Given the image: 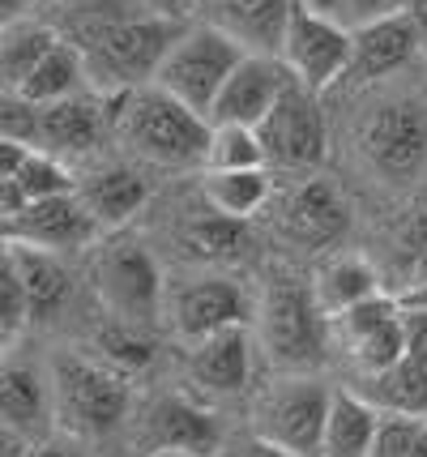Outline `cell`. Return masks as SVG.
<instances>
[{"mask_svg":"<svg viewBox=\"0 0 427 457\" xmlns=\"http://www.w3.org/2000/svg\"><path fill=\"white\" fill-rule=\"evenodd\" d=\"M52 30L82 52L86 81H94L103 95H116L154 81L171 43L188 26L145 0H64Z\"/></svg>","mask_w":427,"mask_h":457,"instance_id":"6da1fadb","label":"cell"},{"mask_svg":"<svg viewBox=\"0 0 427 457\" xmlns=\"http://www.w3.org/2000/svg\"><path fill=\"white\" fill-rule=\"evenodd\" d=\"M107 116H111V129L150 162L193 167L205 159L209 120L197 116L193 107H184L180 99H171L154 81L107 95Z\"/></svg>","mask_w":427,"mask_h":457,"instance_id":"7a4b0ae2","label":"cell"},{"mask_svg":"<svg viewBox=\"0 0 427 457\" xmlns=\"http://www.w3.org/2000/svg\"><path fill=\"white\" fill-rule=\"evenodd\" d=\"M52 411L64 423V432L99 440L116 432L128 415V377L99 355L90 359L64 351L52 359Z\"/></svg>","mask_w":427,"mask_h":457,"instance_id":"3957f363","label":"cell"},{"mask_svg":"<svg viewBox=\"0 0 427 457\" xmlns=\"http://www.w3.org/2000/svg\"><path fill=\"white\" fill-rule=\"evenodd\" d=\"M240 60H244V47L226 30H218V26H188L163 56L159 73H154V86H163L171 99L193 107L197 116H209L223 81L231 78V69Z\"/></svg>","mask_w":427,"mask_h":457,"instance_id":"277c9868","label":"cell"},{"mask_svg":"<svg viewBox=\"0 0 427 457\" xmlns=\"http://www.w3.org/2000/svg\"><path fill=\"white\" fill-rule=\"evenodd\" d=\"M261 334L265 351L278 368L304 372L316 368L325 355L329 317L312 295V282L300 278H274L261 299Z\"/></svg>","mask_w":427,"mask_h":457,"instance_id":"5b68a950","label":"cell"},{"mask_svg":"<svg viewBox=\"0 0 427 457\" xmlns=\"http://www.w3.org/2000/svg\"><path fill=\"white\" fill-rule=\"evenodd\" d=\"M94 287L99 299L107 303V312L124 325L145 329L159 317V299H163V274L154 257L145 253L137 239H111L103 244V253L94 257Z\"/></svg>","mask_w":427,"mask_h":457,"instance_id":"8992f818","label":"cell"},{"mask_svg":"<svg viewBox=\"0 0 427 457\" xmlns=\"http://www.w3.org/2000/svg\"><path fill=\"white\" fill-rule=\"evenodd\" d=\"M283 64L291 78L308 86V90H325L333 81H342L346 64H350V26L338 18H321L308 4H291L283 35Z\"/></svg>","mask_w":427,"mask_h":457,"instance_id":"52a82bcc","label":"cell"},{"mask_svg":"<svg viewBox=\"0 0 427 457\" xmlns=\"http://www.w3.org/2000/svg\"><path fill=\"white\" fill-rule=\"evenodd\" d=\"M329 385L312 377L278 380L257 406V432L291 453L321 457V432H325Z\"/></svg>","mask_w":427,"mask_h":457,"instance_id":"ba28073f","label":"cell"},{"mask_svg":"<svg viewBox=\"0 0 427 457\" xmlns=\"http://www.w3.org/2000/svg\"><path fill=\"white\" fill-rule=\"evenodd\" d=\"M257 141H261L265 162L316 167L325 159V116H321L316 90L291 81L278 95V103L269 107V116L257 124Z\"/></svg>","mask_w":427,"mask_h":457,"instance_id":"9c48e42d","label":"cell"},{"mask_svg":"<svg viewBox=\"0 0 427 457\" xmlns=\"http://www.w3.org/2000/svg\"><path fill=\"white\" fill-rule=\"evenodd\" d=\"M364 159L385 179H410L427 167V116L419 103H381L359 129Z\"/></svg>","mask_w":427,"mask_h":457,"instance_id":"30bf717a","label":"cell"},{"mask_svg":"<svg viewBox=\"0 0 427 457\" xmlns=\"http://www.w3.org/2000/svg\"><path fill=\"white\" fill-rule=\"evenodd\" d=\"M223 449V423L201 402L167 394L142 419V453H188L214 457Z\"/></svg>","mask_w":427,"mask_h":457,"instance_id":"8fae6325","label":"cell"},{"mask_svg":"<svg viewBox=\"0 0 427 457\" xmlns=\"http://www.w3.org/2000/svg\"><path fill=\"white\" fill-rule=\"evenodd\" d=\"M291 81L295 78L283 64V56L244 52V60L231 69V78L223 81V90H218V99H214L205 120L209 124H248V129H257Z\"/></svg>","mask_w":427,"mask_h":457,"instance_id":"7c38bea8","label":"cell"},{"mask_svg":"<svg viewBox=\"0 0 427 457\" xmlns=\"http://www.w3.org/2000/svg\"><path fill=\"white\" fill-rule=\"evenodd\" d=\"M0 231L9 244H35L47 253H64V248H82L99 236L94 214L82 205L78 193H61V197H39L26 201L13 219L0 222Z\"/></svg>","mask_w":427,"mask_h":457,"instance_id":"4fadbf2b","label":"cell"},{"mask_svg":"<svg viewBox=\"0 0 427 457\" xmlns=\"http://www.w3.org/2000/svg\"><path fill=\"white\" fill-rule=\"evenodd\" d=\"M274 222H278L283 239L300 244V248H329L346 236L350 205L329 179H304L300 188H291L283 197Z\"/></svg>","mask_w":427,"mask_h":457,"instance_id":"5bb4252c","label":"cell"},{"mask_svg":"<svg viewBox=\"0 0 427 457\" xmlns=\"http://www.w3.org/2000/svg\"><path fill=\"white\" fill-rule=\"evenodd\" d=\"M111 129L107 116V99L99 95H64L56 103H39V120H35V145H43L47 154H90L103 141V133Z\"/></svg>","mask_w":427,"mask_h":457,"instance_id":"9a60e30c","label":"cell"},{"mask_svg":"<svg viewBox=\"0 0 427 457\" xmlns=\"http://www.w3.org/2000/svg\"><path fill=\"white\" fill-rule=\"evenodd\" d=\"M171 317H176L180 338L197 342L205 334L231 329V325H248L252 299H248V291L235 278H201V282H188L176 295Z\"/></svg>","mask_w":427,"mask_h":457,"instance_id":"2e32d148","label":"cell"},{"mask_svg":"<svg viewBox=\"0 0 427 457\" xmlns=\"http://www.w3.org/2000/svg\"><path fill=\"white\" fill-rule=\"evenodd\" d=\"M419 47H423V43H419V30L410 26L406 13L350 26V64H346L342 78L381 81V78H389V73H398Z\"/></svg>","mask_w":427,"mask_h":457,"instance_id":"e0dca14e","label":"cell"},{"mask_svg":"<svg viewBox=\"0 0 427 457\" xmlns=\"http://www.w3.org/2000/svg\"><path fill=\"white\" fill-rule=\"evenodd\" d=\"M193 380L201 389L214 394H244L248 377H252V346H248L244 325H231L218 334H205L193 342V355H188Z\"/></svg>","mask_w":427,"mask_h":457,"instance_id":"ac0fdd59","label":"cell"},{"mask_svg":"<svg viewBox=\"0 0 427 457\" xmlns=\"http://www.w3.org/2000/svg\"><path fill=\"white\" fill-rule=\"evenodd\" d=\"M52 419V385L30 363H0V428L43 436Z\"/></svg>","mask_w":427,"mask_h":457,"instance_id":"d6986e66","label":"cell"},{"mask_svg":"<svg viewBox=\"0 0 427 457\" xmlns=\"http://www.w3.org/2000/svg\"><path fill=\"white\" fill-rule=\"evenodd\" d=\"M9 261L26 287L30 320H52L73 295V278H69L64 261L47 248H35V244H9Z\"/></svg>","mask_w":427,"mask_h":457,"instance_id":"ffe728a7","label":"cell"},{"mask_svg":"<svg viewBox=\"0 0 427 457\" xmlns=\"http://www.w3.org/2000/svg\"><path fill=\"white\" fill-rule=\"evenodd\" d=\"M295 0H218V30H226L244 52L278 56Z\"/></svg>","mask_w":427,"mask_h":457,"instance_id":"44dd1931","label":"cell"},{"mask_svg":"<svg viewBox=\"0 0 427 457\" xmlns=\"http://www.w3.org/2000/svg\"><path fill=\"white\" fill-rule=\"evenodd\" d=\"M381 411L359 389H329L325 432H321V457H364L376 432Z\"/></svg>","mask_w":427,"mask_h":457,"instance_id":"7402d4cb","label":"cell"},{"mask_svg":"<svg viewBox=\"0 0 427 457\" xmlns=\"http://www.w3.org/2000/svg\"><path fill=\"white\" fill-rule=\"evenodd\" d=\"M78 197L94 214V222L120 227L150 201V188H145V179L133 167H103L86 184H78Z\"/></svg>","mask_w":427,"mask_h":457,"instance_id":"603a6c76","label":"cell"},{"mask_svg":"<svg viewBox=\"0 0 427 457\" xmlns=\"http://www.w3.org/2000/svg\"><path fill=\"white\" fill-rule=\"evenodd\" d=\"M359 394H364L376 411H398V415L427 419V363H415V359L402 355L393 368L364 372Z\"/></svg>","mask_w":427,"mask_h":457,"instance_id":"cb8c5ba5","label":"cell"},{"mask_svg":"<svg viewBox=\"0 0 427 457\" xmlns=\"http://www.w3.org/2000/svg\"><path fill=\"white\" fill-rule=\"evenodd\" d=\"M82 86H86L82 52L56 35V43L39 56V64L18 81V95L39 107V103H56V99H64V95H78Z\"/></svg>","mask_w":427,"mask_h":457,"instance_id":"d4e9b609","label":"cell"},{"mask_svg":"<svg viewBox=\"0 0 427 457\" xmlns=\"http://www.w3.org/2000/svg\"><path fill=\"white\" fill-rule=\"evenodd\" d=\"M376 291H381L376 270L364 257H333L329 265H321V274L312 282V295H316L325 317H338V312L355 308L359 299L376 295Z\"/></svg>","mask_w":427,"mask_h":457,"instance_id":"484cf974","label":"cell"},{"mask_svg":"<svg viewBox=\"0 0 427 457\" xmlns=\"http://www.w3.org/2000/svg\"><path fill=\"white\" fill-rule=\"evenodd\" d=\"M180 248L197 261H235L248 248V219L209 210L205 219H193L180 231Z\"/></svg>","mask_w":427,"mask_h":457,"instance_id":"4316f807","label":"cell"},{"mask_svg":"<svg viewBox=\"0 0 427 457\" xmlns=\"http://www.w3.org/2000/svg\"><path fill=\"white\" fill-rule=\"evenodd\" d=\"M205 201H209V210H218V214L252 219L265 201H269V176H265V167L209 171V176H205Z\"/></svg>","mask_w":427,"mask_h":457,"instance_id":"83f0119b","label":"cell"},{"mask_svg":"<svg viewBox=\"0 0 427 457\" xmlns=\"http://www.w3.org/2000/svg\"><path fill=\"white\" fill-rule=\"evenodd\" d=\"M56 43V30L43 21H9L0 30V86L18 90V81L39 64V56Z\"/></svg>","mask_w":427,"mask_h":457,"instance_id":"f1b7e54d","label":"cell"},{"mask_svg":"<svg viewBox=\"0 0 427 457\" xmlns=\"http://www.w3.org/2000/svg\"><path fill=\"white\" fill-rule=\"evenodd\" d=\"M205 171H244V167H265L257 129L248 124H209L205 141Z\"/></svg>","mask_w":427,"mask_h":457,"instance_id":"f546056e","label":"cell"},{"mask_svg":"<svg viewBox=\"0 0 427 457\" xmlns=\"http://www.w3.org/2000/svg\"><path fill=\"white\" fill-rule=\"evenodd\" d=\"M94 351H99L103 363H111L116 372L133 377V372H145L150 359H154V346L145 338V329L137 325H124V320H111L94 334Z\"/></svg>","mask_w":427,"mask_h":457,"instance_id":"4dcf8cb0","label":"cell"},{"mask_svg":"<svg viewBox=\"0 0 427 457\" xmlns=\"http://www.w3.org/2000/svg\"><path fill=\"white\" fill-rule=\"evenodd\" d=\"M21 184V193L26 201H39V197H61V193H78V179L69 176V167H64L56 154H47V150H26V159L21 167L13 171Z\"/></svg>","mask_w":427,"mask_h":457,"instance_id":"1f68e13d","label":"cell"},{"mask_svg":"<svg viewBox=\"0 0 427 457\" xmlns=\"http://www.w3.org/2000/svg\"><path fill=\"white\" fill-rule=\"evenodd\" d=\"M398 317L376 325V329H367V334H359L355 342H346V355L355 359L359 372H381V368H393L402 359V320Z\"/></svg>","mask_w":427,"mask_h":457,"instance_id":"d6a6232c","label":"cell"},{"mask_svg":"<svg viewBox=\"0 0 427 457\" xmlns=\"http://www.w3.org/2000/svg\"><path fill=\"white\" fill-rule=\"evenodd\" d=\"M415 428H419V419H415V415L381 411V419H376V432H372V445H367L364 457H410Z\"/></svg>","mask_w":427,"mask_h":457,"instance_id":"836d02e7","label":"cell"},{"mask_svg":"<svg viewBox=\"0 0 427 457\" xmlns=\"http://www.w3.org/2000/svg\"><path fill=\"white\" fill-rule=\"evenodd\" d=\"M30 325V303H26V287H21L13 261L0 265V329L9 338H18L21 329Z\"/></svg>","mask_w":427,"mask_h":457,"instance_id":"e575fe53","label":"cell"},{"mask_svg":"<svg viewBox=\"0 0 427 457\" xmlns=\"http://www.w3.org/2000/svg\"><path fill=\"white\" fill-rule=\"evenodd\" d=\"M35 120H39L35 103H26L18 90H0V137L35 145Z\"/></svg>","mask_w":427,"mask_h":457,"instance_id":"d590c367","label":"cell"},{"mask_svg":"<svg viewBox=\"0 0 427 457\" xmlns=\"http://www.w3.org/2000/svg\"><path fill=\"white\" fill-rule=\"evenodd\" d=\"M398 320H402V355L415 359V363H427V308L402 303V317Z\"/></svg>","mask_w":427,"mask_h":457,"instance_id":"8d00e7d4","label":"cell"},{"mask_svg":"<svg viewBox=\"0 0 427 457\" xmlns=\"http://www.w3.org/2000/svg\"><path fill=\"white\" fill-rule=\"evenodd\" d=\"M218 453H223V457H304V453H291V449H283V445H274V440H265L261 432L226 440Z\"/></svg>","mask_w":427,"mask_h":457,"instance_id":"74e56055","label":"cell"},{"mask_svg":"<svg viewBox=\"0 0 427 457\" xmlns=\"http://www.w3.org/2000/svg\"><path fill=\"white\" fill-rule=\"evenodd\" d=\"M393 13H406V0H346V26H364Z\"/></svg>","mask_w":427,"mask_h":457,"instance_id":"f35d334b","label":"cell"},{"mask_svg":"<svg viewBox=\"0 0 427 457\" xmlns=\"http://www.w3.org/2000/svg\"><path fill=\"white\" fill-rule=\"evenodd\" d=\"M21 205H26V193H21L18 176H0V222L13 219Z\"/></svg>","mask_w":427,"mask_h":457,"instance_id":"ab89813d","label":"cell"},{"mask_svg":"<svg viewBox=\"0 0 427 457\" xmlns=\"http://www.w3.org/2000/svg\"><path fill=\"white\" fill-rule=\"evenodd\" d=\"M26 141H13V137H0V176H13L21 167V159H26Z\"/></svg>","mask_w":427,"mask_h":457,"instance_id":"60d3db41","label":"cell"},{"mask_svg":"<svg viewBox=\"0 0 427 457\" xmlns=\"http://www.w3.org/2000/svg\"><path fill=\"white\" fill-rule=\"evenodd\" d=\"M30 457H82V453H78V445H69V440H39Z\"/></svg>","mask_w":427,"mask_h":457,"instance_id":"b9f144b4","label":"cell"},{"mask_svg":"<svg viewBox=\"0 0 427 457\" xmlns=\"http://www.w3.org/2000/svg\"><path fill=\"white\" fill-rule=\"evenodd\" d=\"M300 4H308V9H312V13H321V18L346 21V0H300Z\"/></svg>","mask_w":427,"mask_h":457,"instance_id":"7bdbcfd3","label":"cell"},{"mask_svg":"<svg viewBox=\"0 0 427 457\" xmlns=\"http://www.w3.org/2000/svg\"><path fill=\"white\" fill-rule=\"evenodd\" d=\"M406 18L419 30V43H427V0H406Z\"/></svg>","mask_w":427,"mask_h":457,"instance_id":"ee69618b","label":"cell"},{"mask_svg":"<svg viewBox=\"0 0 427 457\" xmlns=\"http://www.w3.org/2000/svg\"><path fill=\"white\" fill-rule=\"evenodd\" d=\"M427 282V244L410 257V287H423Z\"/></svg>","mask_w":427,"mask_h":457,"instance_id":"f6af8a7d","label":"cell"},{"mask_svg":"<svg viewBox=\"0 0 427 457\" xmlns=\"http://www.w3.org/2000/svg\"><path fill=\"white\" fill-rule=\"evenodd\" d=\"M21 9H26V0H0V30H4L9 21H18Z\"/></svg>","mask_w":427,"mask_h":457,"instance_id":"bcb514c9","label":"cell"},{"mask_svg":"<svg viewBox=\"0 0 427 457\" xmlns=\"http://www.w3.org/2000/svg\"><path fill=\"white\" fill-rule=\"evenodd\" d=\"M145 4L159 13H171V18H184V9H188V0H145Z\"/></svg>","mask_w":427,"mask_h":457,"instance_id":"7dc6e473","label":"cell"},{"mask_svg":"<svg viewBox=\"0 0 427 457\" xmlns=\"http://www.w3.org/2000/svg\"><path fill=\"white\" fill-rule=\"evenodd\" d=\"M410 457H427V419H419V428H415V445H410Z\"/></svg>","mask_w":427,"mask_h":457,"instance_id":"c3c4849f","label":"cell"},{"mask_svg":"<svg viewBox=\"0 0 427 457\" xmlns=\"http://www.w3.org/2000/svg\"><path fill=\"white\" fill-rule=\"evenodd\" d=\"M398 299H402V303H419V308H427V282L423 287H406Z\"/></svg>","mask_w":427,"mask_h":457,"instance_id":"681fc988","label":"cell"},{"mask_svg":"<svg viewBox=\"0 0 427 457\" xmlns=\"http://www.w3.org/2000/svg\"><path fill=\"white\" fill-rule=\"evenodd\" d=\"M145 457H188V453H145Z\"/></svg>","mask_w":427,"mask_h":457,"instance_id":"f907efd6","label":"cell"},{"mask_svg":"<svg viewBox=\"0 0 427 457\" xmlns=\"http://www.w3.org/2000/svg\"><path fill=\"white\" fill-rule=\"evenodd\" d=\"M0 346H9V334H4V329H0Z\"/></svg>","mask_w":427,"mask_h":457,"instance_id":"816d5d0a","label":"cell"},{"mask_svg":"<svg viewBox=\"0 0 427 457\" xmlns=\"http://www.w3.org/2000/svg\"><path fill=\"white\" fill-rule=\"evenodd\" d=\"M0 363H4V346H0Z\"/></svg>","mask_w":427,"mask_h":457,"instance_id":"f5cc1de1","label":"cell"}]
</instances>
